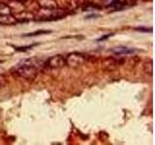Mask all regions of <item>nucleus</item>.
<instances>
[{"label":"nucleus","mask_w":155,"mask_h":145,"mask_svg":"<svg viewBox=\"0 0 155 145\" xmlns=\"http://www.w3.org/2000/svg\"><path fill=\"white\" fill-rule=\"evenodd\" d=\"M11 72L13 75L18 77H22V79L27 80H33L36 79V76L38 75V68L19 62L18 65H16L13 68Z\"/></svg>","instance_id":"f257e3e1"},{"label":"nucleus","mask_w":155,"mask_h":145,"mask_svg":"<svg viewBox=\"0 0 155 145\" xmlns=\"http://www.w3.org/2000/svg\"><path fill=\"white\" fill-rule=\"evenodd\" d=\"M66 65H68L71 68H78L82 66L85 63V57L84 54L79 52H72L68 54L65 58Z\"/></svg>","instance_id":"f03ea898"},{"label":"nucleus","mask_w":155,"mask_h":145,"mask_svg":"<svg viewBox=\"0 0 155 145\" xmlns=\"http://www.w3.org/2000/svg\"><path fill=\"white\" fill-rule=\"evenodd\" d=\"M102 4L110 11H121L127 2L126 0H102Z\"/></svg>","instance_id":"7ed1b4c3"},{"label":"nucleus","mask_w":155,"mask_h":145,"mask_svg":"<svg viewBox=\"0 0 155 145\" xmlns=\"http://www.w3.org/2000/svg\"><path fill=\"white\" fill-rule=\"evenodd\" d=\"M65 65H66L65 58L59 54L50 57L46 62V66L51 68V69H61Z\"/></svg>","instance_id":"20e7f679"},{"label":"nucleus","mask_w":155,"mask_h":145,"mask_svg":"<svg viewBox=\"0 0 155 145\" xmlns=\"http://www.w3.org/2000/svg\"><path fill=\"white\" fill-rule=\"evenodd\" d=\"M14 17L16 18L17 21H19V22H26V21H30L35 19V16H34L32 13H29L26 11H21L19 13H17Z\"/></svg>","instance_id":"39448f33"},{"label":"nucleus","mask_w":155,"mask_h":145,"mask_svg":"<svg viewBox=\"0 0 155 145\" xmlns=\"http://www.w3.org/2000/svg\"><path fill=\"white\" fill-rule=\"evenodd\" d=\"M111 51L116 55H128V54H134L138 50H135V48H130L127 47H117L113 48Z\"/></svg>","instance_id":"423d86ee"},{"label":"nucleus","mask_w":155,"mask_h":145,"mask_svg":"<svg viewBox=\"0 0 155 145\" xmlns=\"http://www.w3.org/2000/svg\"><path fill=\"white\" fill-rule=\"evenodd\" d=\"M18 21L16 18L13 14H4V16H0V24L3 25H14Z\"/></svg>","instance_id":"0eeeda50"},{"label":"nucleus","mask_w":155,"mask_h":145,"mask_svg":"<svg viewBox=\"0 0 155 145\" xmlns=\"http://www.w3.org/2000/svg\"><path fill=\"white\" fill-rule=\"evenodd\" d=\"M38 4L42 9L57 8V3L55 0H38Z\"/></svg>","instance_id":"6e6552de"},{"label":"nucleus","mask_w":155,"mask_h":145,"mask_svg":"<svg viewBox=\"0 0 155 145\" xmlns=\"http://www.w3.org/2000/svg\"><path fill=\"white\" fill-rule=\"evenodd\" d=\"M13 12L12 8L10 7V5L6 3L0 2V16H4V14H11Z\"/></svg>","instance_id":"1a4fd4ad"},{"label":"nucleus","mask_w":155,"mask_h":145,"mask_svg":"<svg viewBox=\"0 0 155 145\" xmlns=\"http://www.w3.org/2000/svg\"><path fill=\"white\" fill-rule=\"evenodd\" d=\"M85 3V0H69V7L72 10H77L78 8L82 7Z\"/></svg>","instance_id":"9d476101"},{"label":"nucleus","mask_w":155,"mask_h":145,"mask_svg":"<svg viewBox=\"0 0 155 145\" xmlns=\"http://www.w3.org/2000/svg\"><path fill=\"white\" fill-rule=\"evenodd\" d=\"M143 72L149 76H152V74H153V62H152V60L144 63L143 64Z\"/></svg>","instance_id":"9b49d317"},{"label":"nucleus","mask_w":155,"mask_h":145,"mask_svg":"<svg viewBox=\"0 0 155 145\" xmlns=\"http://www.w3.org/2000/svg\"><path fill=\"white\" fill-rule=\"evenodd\" d=\"M100 8L97 6V5H94V4H92V3H84V5H82V10L84 11H86V12H88V11H95V10H99Z\"/></svg>","instance_id":"f8f14e48"},{"label":"nucleus","mask_w":155,"mask_h":145,"mask_svg":"<svg viewBox=\"0 0 155 145\" xmlns=\"http://www.w3.org/2000/svg\"><path fill=\"white\" fill-rule=\"evenodd\" d=\"M51 31V30H39L36 32H32V33H28L23 35L24 37H34V36H38V35H44V34H50Z\"/></svg>","instance_id":"ddd939ff"},{"label":"nucleus","mask_w":155,"mask_h":145,"mask_svg":"<svg viewBox=\"0 0 155 145\" xmlns=\"http://www.w3.org/2000/svg\"><path fill=\"white\" fill-rule=\"evenodd\" d=\"M7 82H8L7 77L2 74L0 75V88H2V87H4L5 85H6Z\"/></svg>","instance_id":"4468645a"},{"label":"nucleus","mask_w":155,"mask_h":145,"mask_svg":"<svg viewBox=\"0 0 155 145\" xmlns=\"http://www.w3.org/2000/svg\"><path fill=\"white\" fill-rule=\"evenodd\" d=\"M135 30L140 31V32H144V33H147V32H150V33H151V32H152V28H151V27H150V28H145V27H137V28H135Z\"/></svg>","instance_id":"2eb2a0df"},{"label":"nucleus","mask_w":155,"mask_h":145,"mask_svg":"<svg viewBox=\"0 0 155 145\" xmlns=\"http://www.w3.org/2000/svg\"><path fill=\"white\" fill-rule=\"evenodd\" d=\"M35 45H31V46H27V47H16L17 50H19V51H25L27 50H29V48H32Z\"/></svg>","instance_id":"dca6fc26"},{"label":"nucleus","mask_w":155,"mask_h":145,"mask_svg":"<svg viewBox=\"0 0 155 145\" xmlns=\"http://www.w3.org/2000/svg\"><path fill=\"white\" fill-rule=\"evenodd\" d=\"M114 33H111V34H108V35H105V36H103V37H101V38H99L98 40V42H102V41H104V40H106V39H108V38H110V37H111V36H114Z\"/></svg>","instance_id":"f3484780"},{"label":"nucleus","mask_w":155,"mask_h":145,"mask_svg":"<svg viewBox=\"0 0 155 145\" xmlns=\"http://www.w3.org/2000/svg\"><path fill=\"white\" fill-rule=\"evenodd\" d=\"M16 1H18V2H21V3H23V2H26L27 0H16Z\"/></svg>","instance_id":"a211bd4d"},{"label":"nucleus","mask_w":155,"mask_h":145,"mask_svg":"<svg viewBox=\"0 0 155 145\" xmlns=\"http://www.w3.org/2000/svg\"><path fill=\"white\" fill-rule=\"evenodd\" d=\"M2 62H3V61H0V63H2Z\"/></svg>","instance_id":"6ab92c4d"}]
</instances>
